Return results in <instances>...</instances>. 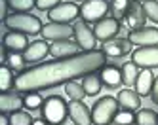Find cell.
Listing matches in <instances>:
<instances>
[{
  "label": "cell",
  "instance_id": "obj_1",
  "mask_svg": "<svg viewBox=\"0 0 158 125\" xmlns=\"http://www.w3.org/2000/svg\"><path fill=\"white\" fill-rule=\"evenodd\" d=\"M105 64L107 55L101 49L80 51L78 55L67 57V59H52L48 63H40L23 70L15 78L14 89L17 93H36V91L59 87L76 78L95 74Z\"/></svg>",
  "mask_w": 158,
  "mask_h": 125
},
{
  "label": "cell",
  "instance_id": "obj_2",
  "mask_svg": "<svg viewBox=\"0 0 158 125\" xmlns=\"http://www.w3.org/2000/svg\"><path fill=\"white\" fill-rule=\"evenodd\" d=\"M4 25L10 30L23 32L27 36H36V34H40L42 29H44L42 21L32 14H12V15H8L4 19Z\"/></svg>",
  "mask_w": 158,
  "mask_h": 125
},
{
  "label": "cell",
  "instance_id": "obj_3",
  "mask_svg": "<svg viewBox=\"0 0 158 125\" xmlns=\"http://www.w3.org/2000/svg\"><path fill=\"white\" fill-rule=\"evenodd\" d=\"M40 112H42L44 121H48L52 125H61L69 118V104L65 102V99H61L57 95H52L48 99H44V104H42Z\"/></svg>",
  "mask_w": 158,
  "mask_h": 125
},
{
  "label": "cell",
  "instance_id": "obj_4",
  "mask_svg": "<svg viewBox=\"0 0 158 125\" xmlns=\"http://www.w3.org/2000/svg\"><path fill=\"white\" fill-rule=\"evenodd\" d=\"M120 110V104L114 97H101L92 106V119L94 125H110L114 121L116 114Z\"/></svg>",
  "mask_w": 158,
  "mask_h": 125
},
{
  "label": "cell",
  "instance_id": "obj_5",
  "mask_svg": "<svg viewBox=\"0 0 158 125\" xmlns=\"http://www.w3.org/2000/svg\"><path fill=\"white\" fill-rule=\"evenodd\" d=\"M109 11H110V4L107 0H86L80 6V17L86 23H97L105 19Z\"/></svg>",
  "mask_w": 158,
  "mask_h": 125
},
{
  "label": "cell",
  "instance_id": "obj_6",
  "mask_svg": "<svg viewBox=\"0 0 158 125\" xmlns=\"http://www.w3.org/2000/svg\"><path fill=\"white\" fill-rule=\"evenodd\" d=\"M42 36L46 42H61V40H71L74 36V27L67 25V23H46L42 29Z\"/></svg>",
  "mask_w": 158,
  "mask_h": 125
},
{
  "label": "cell",
  "instance_id": "obj_7",
  "mask_svg": "<svg viewBox=\"0 0 158 125\" xmlns=\"http://www.w3.org/2000/svg\"><path fill=\"white\" fill-rule=\"evenodd\" d=\"M80 15V6H76L74 2H61L59 6H55L53 10L48 11V19L53 23H67L71 25L76 17Z\"/></svg>",
  "mask_w": 158,
  "mask_h": 125
},
{
  "label": "cell",
  "instance_id": "obj_8",
  "mask_svg": "<svg viewBox=\"0 0 158 125\" xmlns=\"http://www.w3.org/2000/svg\"><path fill=\"white\" fill-rule=\"evenodd\" d=\"M74 40L80 45V49H84V51L97 49V38L94 34V29H89V25L86 21L74 23Z\"/></svg>",
  "mask_w": 158,
  "mask_h": 125
},
{
  "label": "cell",
  "instance_id": "obj_9",
  "mask_svg": "<svg viewBox=\"0 0 158 125\" xmlns=\"http://www.w3.org/2000/svg\"><path fill=\"white\" fill-rule=\"evenodd\" d=\"M128 40L137 45V48H151V45H158V29L154 27H143L137 30H130Z\"/></svg>",
  "mask_w": 158,
  "mask_h": 125
},
{
  "label": "cell",
  "instance_id": "obj_10",
  "mask_svg": "<svg viewBox=\"0 0 158 125\" xmlns=\"http://www.w3.org/2000/svg\"><path fill=\"white\" fill-rule=\"evenodd\" d=\"M120 21L114 19V17H105V19H101L97 21L95 25H94V34H95V38L101 40V42H109L112 38H116V34L120 32Z\"/></svg>",
  "mask_w": 158,
  "mask_h": 125
},
{
  "label": "cell",
  "instance_id": "obj_11",
  "mask_svg": "<svg viewBox=\"0 0 158 125\" xmlns=\"http://www.w3.org/2000/svg\"><path fill=\"white\" fill-rule=\"evenodd\" d=\"M131 61L139 68H156L158 66V45L137 48L131 53Z\"/></svg>",
  "mask_w": 158,
  "mask_h": 125
},
{
  "label": "cell",
  "instance_id": "obj_12",
  "mask_svg": "<svg viewBox=\"0 0 158 125\" xmlns=\"http://www.w3.org/2000/svg\"><path fill=\"white\" fill-rule=\"evenodd\" d=\"M69 118L74 125H94L92 108L84 104V100H71L69 102Z\"/></svg>",
  "mask_w": 158,
  "mask_h": 125
},
{
  "label": "cell",
  "instance_id": "obj_13",
  "mask_svg": "<svg viewBox=\"0 0 158 125\" xmlns=\"http://www.w3.org/2000/svg\"><path fill=\"white\" fill-rule=\"evenodd\" d=\"M80 53V45L76 44V40H61V42H52L50 45V55L53 59H67Z\"/></svg>",
  "mask_w": 158,
  "mask_h": 125
},
{
  "label": "cell",
  "instance_id": "obj_14",
  "mask_svg": "<svg viewBox=\"0 0 158 125\" xmlns=\"http://www.w3.org/2000/svg\"><path fill=\"white\" fill-rule=\"evenodd\" d=\"M131 42L128 38H112L109 42H103L101 45V51L107 57H124L131 51Z\"/></svg>",
  "mask_w": 158,
  "mask_h": 125
},
{
  "label": "cell",
  "instance_id": "obj_15",
  "mask_svg": "<svg viewBox=\"0 0 158 125\" xmlns=\"http://www.w3.org/2000/svg\"><path fill=\"white\" fill-rule=\"evenodd\" d=\"M2 44H4V48H6L8 51L23 53V51L29 48V38H27V34H23V32L10 30V32H6V34H4Z\"/></svg>",
  "mask_w": 158,
  "mask_h": 125
},
{
  "label": "cell",
  "instance_id": "obj_16",
  "mask_svg": "<svg viewBox=\"0 0 158 125\" xmlns=\"http://www.w3.org/2000/svg\"><path fill=\"white\" fill-rule=\"evenodd\" d=\"M25 106V97H21L19 93H0V112L2 114H14L19 112Z\"/></svg>",
  "mask_w": 158,
  "mask_h": 125
},
{
  "label": "cell",
  "instance_id": "obj_17",
  "mask_svg": "<svg viewBox=\"0 0 158 125\" xmlns=\"http://www.w3.org/2000/svg\"><path fill=\"white\" fill-rule=\"evenodd\" d=\"M46 55H50V45L46 40H36L29 44V48L23 51V57L27 63H40L42 59H46Z\"/></svg>",
  "mask_w": 158,
  "mask_h": 125
},
{
  "label": "cell",
  "instance_id": "obj_18",
  "mask_svg": "<svg viewBox=\"0 0 158 125\" xmlns=\"http://www.w3.org/2000/svg\"><path fill=\"white\" fill-rule=\"evenodd\" d=\"M126 25L130 27V30H137V29H143L145 27V21H147V15H145V10H143V4L141 2H131L128 14H126Z\"/></svg>",
  "mask_w": 158,
  "mask_h": 125
},
{
  "label": "cell",
  "instance_id": "obj_19",
  "mask_svg": "<svg viewBox=\"0 0 158 125\" xmlns=\"http://www.w3.org/2000/svg\"><path fill=\"white\" fill-rule=\"evenodd\" d=\"M118 104H120V110H130V112H137L141 110V95L137 91H131V89H122L118 97Z\"/></svg>",
  "mask_w": 158,
  "mask_h": 125
},
{
  "label": "cell",
  "instance_id": "obj_20",
  "mask_svg": "<svg viewBox=\"0 0 158 125\" xmlns=\"http://www.w3.org/2000/svg\"><path fill=\"white\" fill-rule=\"evenodd\" d=\"M99 78H101V82H103V85L114 89L122 84V70L116 66H112V64H105L99 70Z\"/></svg>",
  "mask_w": 158,
  "mask_h": 125
},
{
  "label": "cell",
  "instance_id": "obj_21",
  "mask_svg": "<svg viewBox=\"0 0 158 125\" xmlns=\"http://www.w3.org/2000/svg\"><path fill=\"white\" fill-rule=\"evenodd\" d=\"M152 84H154L152 70L151 68H141V72L137 76V82H135V91H137L141 97H151Z\"/></svg>",
  "mask_w": 158,
  "mask_h": 125
},
{
  "label": "cell",
  "instance_id": "obj_22",
  "mask_svg": "<svg viewBox=\"0 0 158 125\" xmlns=\"http://www.w3.org/2000/svg\"><path fill=\"white\" fill-rule=\"evenodd\" d=\"M82 85H84V91L88 97H95L101 93V87H103V82H101V78L95 76V74H88L82 78Z\"/></svg>",
  "mask_w": 158,
  "mask_h": 125
},
{
  "label": "cell",
  "instance_id": "obj_23",
  "mask_svg": "<svg viewBox=\"0 0 158 125\" xmlns=\"http://www.w3.org/2000/svg\"><path fill=\"white\" fill-rule=\"evenodd\" d=\"M139 72H141L139 66L135 64L133 61H131V63H126V64L122 66V84H126L128 87H130V85H135Z\"/></svg>",
  "mask_w": 158,
  "mask_h": 125
},
{
  "label": "cell",
  "instance_id": "obj_24",
  "mask_svg": "<svg viewBox=\"0 0 158 125\" xmlns=\"http://www.w3.org/2000/svg\"><path fill=\"white\" fill-rule=\"evenodd\" d=\"M12 87H15V78H14V72L6 63L0 66V91L6 93Z\"/></svg>",
  "mask_w": 158,
  "mask_h": 125
},
{
  "label": "cell",
  "instance_id": "obj_25",
  "mask_svg": "<svg viewBox=\"0 0 158 125\" xmlns=\"http://www.w3.org/2000/svg\"><path fill=\"white\" fill-rule=\"evenodd\" d=\"M65 93H67V97H69L71 100H84V97H88L86 91H84L82 82H76V80L65 84Z\"/></svg>",
  "mask_w": 158,
  "mask_h": 125
},
{
  "label": "cell",
  "instance_id": "obj_26",
  "mask_svg": "<svg viewBox=\"0 0 158 125\" xmlns=\"http://www.w3.org/2000/svg\"><path fill=\"white\" fill-rule=\"evenodd\" d=\"M131 6V0H110V14L114 19H126V14Z\"/></svg>",
  "mask_w": 158,
  "mask_h": 125
},
{
  "label": "cell",
  "instance_id": "obj_27",
  "mask_svg": "<svg viewBox=\"0 0 158 125\" xmlns=\"http://www.w3.org/2000/svg\"><path fill=\"white\" fill-rule=\"evenodd\" d=\"M135 125H158V114L152 110H137L135 114Z\"/></svg>",
  "mask_w": 158,
  "mask_h": 125
},
{
  "label": "cell",
  "instance_id": "obj_28",
  "mask_svg": "<svg viewBox=\"0 0 158 125\" xmlns=\"http://www.w3.org/2000/svg\"><path fill=\"white\" fill-rule=\"evenodd\" d=\"M8 4L14 14H29L32 8H36V0H8Z\"/></svg>",
  "mask_w": 158,
  "mask_h": 125
},
{
  "label": "cell",
  "instance_id": "obj_29",
  "mask_svg": "<svg viewBox=\"0 0 158 125\" xmlns=\"http://www.w3.org/2000/svg\"><path fill=\"white\" fill-rule=\"evenodd\" d=\"M4 63L10 66V68H21L27 61H25V57H23V53H17V51H8L6 48H4Z\"/></svg>",
  "mask_w": 158,
  "mask_h": 125
},
{
  "label": "cell",
  "instance_id": "obj_30",
  "mask_svg": "<svg viewBox=\"0 0 158 125\" xmlns=\"http://www.w3.org/2000/svg\"><path fill=\"white\" fill-rule=\"evenodd\" d=\"M10 123H12V125H32V123H35V119L31 118L29 112L19 110V112L10 114Z\"/></svg>",
  "mask_w": 158,
  "mask_h": 125
},
{
  "label": "cell",
  "instance_id": "obj_31",
  "mask_svg": "<svg viewBox=\"0 0 158 125\" xmlns=\"http://www.w3.org/2000/svg\"><path fill=\"white\" fill-rule=\"evenodd\" d=\"M143 10H145L147 19H151L152 23L158 25V0H147V2H143Z\"/></svg>",
  "mask_w": 158,
  "mask_h": 125
},
{
  "label": "cell",
  "instance_id": "obj_32",
  "mask_svg": "<svg viewBox=\"0 0 158 125\" xmlns=\"http://www.w3.org/2000/svg\"><path fill=\"white\" fill-rule=\"evenodd\" d=\"M42 104H44L42 95H38V93H27L25 95V108L38 110V108H42Z\"/></svg>",
  "mask_w": 158,
  "mask_h": 125
},
{
  "label": "cell",
  "instance_id": "obj_33",
  "mask_svg": "<svg viewBox=\"0 0 158 125\" xmlns=\"http://www.w3.org/2000/svg\"><path fill=\"white\" fill-rule=\"evenodd\" d=\"M112 123H116V125H131L135 123V114L130 112V110H118L116 114V118Z\"/></svg>",
  "mask_w": 158,
  "mask_h": 125
},
{
  "label": "cell",
  "instance_id": "obj_34",
  "mask_svg": "<svg viewBox=\"0 0 158 125\" xmlns=\"http://www.w3.org/2000/svg\"><path fill=\"white\" fill-rule=\"evenodd\" d=\"M59 4H61V0H36V8L40 11H50Z\"/></svg>",
  "mask_w": 158,
  "mask_h": 125
},
{
  "label": "cell",
  "instance_id": "obj_35",
  "mask_svg": "<svg viewBox=\"0 0 158 125\" xmlns=\"http://www.w3.org/2000/svg\"><path fill=\"white\" fill-rule=\"evenodd\" d=\"M151 99L154 104H158V76L154 78V84H152V91H151Z\"/></svg>",
  "mask_w": 158,
  "mask_h": 125
},
{
  "label": "cell",
  "instance_id": "obj_36",
  "mask_svg": "<svg viewBox=\"0 0 158 125\" xmlns=\"http://www.w3.org/2000/svg\"><path fill=\"white\" fill-rule=\"evenodd\" d=\"M8 8H10L8 0H0V10H2V21L8 17Z\"/></svg>",
  "mask_w": 158,
  "mask_h": 125
},
{
  "label": "cell",
  "instance_id": "obj_37",
  "mask_svg": "<svg viewBox=\"0 0 158 125\" xmlns=\"http://www.w3.org/2000/svg\"><path fill=\"white\" fill-rule=\"evenodd\" d=\"M0 125H12V123H10V116H8V114H2V116H0Z\"/></svg>",
  "mask_w": 158,
  "mask_h": 125
},
{
  "label": "cell",
  "instance_id": "obj_38",
  "mask_svg": "<svg viewBox=\"0 0 158 125\" xmlns=\"http://www.w3.org/2000/svg\"><path fill=\"white\" fill-rule=\"evenodd\" d=\"M32 125H52V123L44 121V119H35V123H32Z\"/></svg>",
  "mask_w": 158,
  "mask_h": 125
},
{
  "label": "cell",
  "instance_id": "obj_39",
  "mask_svg": "<svg viewBox=\"0 0 158 125\" xmlns=\"http://www.w3.org/2000/svg\"><path fill=\"white\" fill-rule=\"evenodd\" d=\"M133 2H141L143 4V2H147V0H133Z\"/></svg>",
  "mask_w": 158,
  "mask_h": 125
},
{
  "label": "cell",
  "instance_id": "obj_40",
  "mask_svg": "<svg viewBox=\"0 0 158 125\" xmlns=\"http://www.w3.org/2000/svg\"><path fill=\"white\" fill-rule=\"evenodd\" d=\"M84 2H86V0H84Z\"/></svg>",
  "mask_w": 158,
  "mask_h": 125
}]
</instances>
